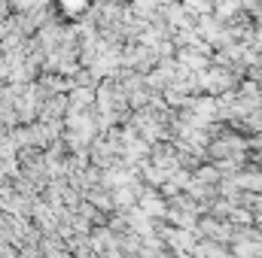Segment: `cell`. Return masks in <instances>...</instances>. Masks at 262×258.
<instances>
[{"label":"cell","mask_w":262,"mask_h":258,"mask_svg":"<svg viewBox=\"0 0 262 258\" xmlns=\"http://www.w3.org/2000/svg\"><path fill=\"white\" fill-rule=\"evenodd\" d=\"M61 9H64L67 15H73V12H85V9H89V6H85V3H64V6H61Z\"/></svg>","instance_id":"1"}]
</instances>
